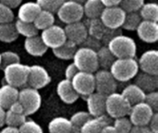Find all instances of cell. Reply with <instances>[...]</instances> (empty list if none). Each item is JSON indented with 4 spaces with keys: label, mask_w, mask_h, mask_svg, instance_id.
<instances>
[{
    "label": "cell",
    "mask_w": 158,
    "mask_h": 133,
    "mask_svg": "<svg viewBox=\"0 0 158 133\" xmlns=\"http://www.w3.org/2000/svg\"><path fill=\"white\" fill-rule=\"evenodd\" d=\"M96 56H97L98 67L106 70H109L112 64L116 60V57L113 56V54L110 52L108 47L106 45H102L100 49L96 51Z\"/></svg>",
    "instance_id": "cell-27"
},
{
    "label": "cell",
    "mask_w": 158,
    "mask_h": 133,
    "mask_svg": "<svg viewBox=\"0 0 158 133\" xmlns=\"http://www.w3.org/2000/svg\"><path fill=\"white\" fill-rule=\"evenodd\" d=\"M70 81L78 95L85 97V99L95 92L94 75L93 73L79 71Z\"/></svg>",
    "instance_id": "cell-8"
},
{
    "label": "cell",
    "mask_w": 158,
    "mask_h": 133,
    "mask_svg": "<svg viewBox=\"0 0 158 133\" xmlns=\"http://www.w3.org/2000/svg\"><path fill=\"white\" fill-rule=\"evenodd\" d=\"M49 133H71L73 131L71 123L65 117H56L48 124Z\"/></svg>",
    "instance_id": "cell-25"
},
{
    "label": "cell",
    "mask_w": 158,
    "mask_h": 133,
    "mask_svg": "<svg viewBox=\"0 0 158 133\" xmlns=\"http://www.w3.org/2000/svg\"><path fill=\"white\" fill-rule=\"evenodd\" d=\"M144 103L146 105H148L153 110L154 112L157 113L158 111V93L157 91L155 92H151L145 94V99H144Z\"/></svg>",
    "instance_id": "cell-44"
},
{
    "label": "cell",
    "mask_w": 158,
    "mask_h": 133,
    "mask_svg": "<svg viewBox=\"0 0 158 133\" xmlns=\"http://www.w3.org/2000/svg\"><path fill=\"white\" fill-rule=\"evenodd\" d=\"M147 127L152 133H158V113H155L149 121Z\"/></svg>",
    "instance_id": "cell-47"
},
{
    "label": "cell",
    "mask_w": 158,
    "mask_h": 133,
    "mask_svg": "<svg viewBox=\"0 0 158 133\" xmlns=\"http://www.w3.org/2000/svg\"><path fill=\"white\" fill-rule=\"evenodd\" d=\"M142 21V19L139 15L138 12H133V13H127L124 19V22L122 24L121 29L127 30L130 31H136L138 26L140 25Z\"/></svg>",
    "instance_id": "cell-34"
},
{
    "label": "cell",
    "mask_w": 158,
    "mask_h": 133,
    "mask_svg": "<svg viewBox=\"0 0 158 133\" xmlns=\"http://www.w3.org/2000/svg\"><path fill=\"white\" fill-rule=\"evenodd\" d=\"M112 124V118L107 115L97 118H90L81 128V133H101L104 127Z\"/></svg>",
    "instance_id": "cell-20"
},
{
    "label": "cell",
    "mask_w": 158,
    "mask_h": 133,
    "mask_svg": "<svg viewBox=\"0 0 158 133\" xmlns=\"http://www.w3.org/2000/svg\"><path fill=\"white\" fill-rule=\"evenodd\" d=\"M76 50H77V45H75L74 44H72L69 41H66L59 47L52 49L54 56L61 60L72 59L75 55Z\"/></svg>",
    "instance_id": "cell-28"
},
{
    "label": "cell",
    "mask_w": 158,
    "mask_h": 133,
    "mask_svg": "<svg viewBox=\"0 0 158 133\" xmlns=\"http://www.w3.org/2000/svg\"><path fill=\"white\" fill-rule=\"evenodd\" d=\"M120 34H122V30L121 29L113 30V29H107L106 28V31H105V33H104V35H103V37L101 39V43H102L103 45L106 46L111 40H113L115 37H117V36H118Z\"/></svg>",
    "instance_id": "cell-43"
},
{
    "label": "cell",
    "mask_w": 158,
    "mask_h": 133,
    "mask_svg": "<svg viewBox=\"0 0 158 133\" xmlns=\"http://www.w3.org/2000/svg\"><path fill=\"white\" fill-rule=\"evenodd\" d=\"M0 62H1V53H0Z\"/></svg>",
    "instance_id": "cell-56"
},
{
    "label": "cell",
    "mask_w": 158,
    "mask_h": 133,
    "mask_svg": "<svg viewBox=\"0 0 158 133\" xmlns=\"http://www.w3.org/2000/svg\"><path fill=\"white\" fill-rule=\"evenodd\" d=\"M16 63H20V57L17 53L13 51H5L1 53L0 69H4L6 67Z\"/></svg>",
    "instance_id": "cell-38"
},
{
    "label": "cell",
    "mask_w": 158,
    "mask_h": 133,
    "mask_svg": "<svg viewBox=\"0 0 158 133\" xmlns=\"http://www.w3.org/2000/svg\"><path fill=\"white\" fill-rule=\"evenodd\" d=\"M130 133H152L147 126H132Z\"/></svg>",
    "instance_id": "cell-50"
},
{
    "label": "cell",
    "mask_w": 158,
    "mask_h": 133,
    "mask_svg": "<svg viewBox=\"0 0 158 133\" xmlns=\"http://www.w3.org/2000/svg\"><path fill=\"white\" fill-rule=\"evenodd\" d=\"M0 2L2 4H4L5 6H6L8 8H10L11 10L14 9V8L19 7L22 3L20 0H3V1H0Z\"/></svg>",
    "instance_id": "cell-48"
},
{
    "label": "cell",
    "mask_w": 158,
    "mask_h": 133,
    "mask_svg": "<svg viewBox=\"0 0 158 133\" xmlns=\"http://www.w3.org/2000/svg\"><path fill=\"white\" fill-rule=\"evenodd\" d=\"M16 31L19 35H22L26 38H31L33 36L38 35L39 31L36 29L33 23H29V22H23L19 19H17L14 22Z\"/></svg>",
    "instance_id": "cell-33"
},
{
    "label": "cell",
    "mask_w": 158,
    "mask_h": 133,
    "mask_svg": "<svg viewBox=\"0 0 158 133\" xmlns=\"http://www.w3.org/2000/svg\"><path fill=\"white\" fill-rule=\"evenodd\" d=\"M19 34L16 31L14 22L0 24V41L3 43H12L16 41Z\"/></svg>",
    "instance_id": "cell-32"
},
{
    "label": "cell",
    "mask_w": 158,
    "mask_h": 133,
    "mask_svg": "<svg viewBox=\"0 0 158 133\" xmlns=\"http://www.w3.org/2000/svg\"><path fill=\"white\" fill-rule=\"evenodd\" d=\"M121 94L128 101V103L132 106L139 103L144 102L146 94L141 88H139L136 84L132 83V84H130L127 87H125L123 89Z\"/></svg>",
    "instance_id": "cell-24"
},
{
    "label": "cell",
    "mask_w": 158,
    "mask_h": 133,
    "mask_svg": "<svg viewBox=\"0 0 158 133\" xmlns=\"http://www.w3.org/2000/svg\"><path fill=\"white\" fill-rule=\"evenodd\" d=\"M56 15L66 25L81 21L83 18L82 4L78 1H64L58 8Z\"/></svg>",
    "instance_id": "cell-7"
},
{
    "label": "cell",
    "mask_w": 158,
    "mask_h": 133,
    "mask_svg": "<svg viewBox=\"0 0 158 133\" xmlns=\"http://www.w3.org/2000/svg\"><path fill=\"white\" fill-rule=\"evenodd\" d=\"M106 46L116 59L135 58L137 53V45L135 41L124 34L115 37Z\"/></svg>",
    "instance_id": "cell-1"
},
{
    "label": "cell",
    "mask_w": 158,
    "mask_h": 133,
    "mask_svg": "<svg viewBox=\"0 0 158 133\" xmlns=\"http://www.w3.org/2000/svg\"><path fill=\"white\" fill-rule=\"evenodd\" d=\"M40 37L45 46L51 49L59 47L67 41L64 28L56 24L42 31Z\"/></svg>",
    "instance_id": "cell-11"
},
{
    "label": "cell",
    "mask_w": 158,
    "mask_h": 133,
    "mask_svg": "<svg viewBox=\"0 0 158 133\" xmlns=\"http://www.w3.org/2000/svg\"><path fill=\"white\" fill-rule=\"evenodd\" d=\"M27 119V117L23 114H16L12 113L8 110H6L5 115V125L7 127L12 128H19L20 125H22L25 120Z\"/></svg>",
    "instance_id": "cell-35"
},
{
    "label": "cell",
    "mask_w": 158,
    "mask_h": 133,
    "mask_svg": "<svg viewBox=\"0 0 158 133\" xmlns=\"http://www.w3.org/2000/svg\"><path fill=\"white\" fill-rule=\"evenodd\" d=\"M78 72H79V69L76 68V66L73 63H70L69 65L67 66L65 69V79L68 81H71Z\"/></svg>",
    "instance_id": "cell-46"
},
{
    "label": "cell",
    "mask_w": 158,
    "mask_h": 133,
    "mask_svg": "<svg viewBox=\"0 0 158 133\" xmlns=\"http://www.w3.org/2000/svg\"><path fill=\"white\" fill-rule=\"evenodd\" d=\"M155 113L148 105L143 102L131 107L128 118L133 126H147Z\"/></svg>",
    "instance_id": "cell-12"
},
{
    "label": "cell",
    "mask_w": 158,
    "mask_h": 133,
    "mask_svg": "<svg viewBox=\"0 0 158 133\" xmlns=\"http://www.w3.org/2000/svg\"><path fill=\"white\" fill-rule=\"evenodd\" d=\"M82 47H86V48H89V49H92L94 51H97L100 49V47L103 45L101 41L95 39V38H93L91 36H87V38L85 39V41L82 43Z\"/></svg>",
    "instance_id": "cell-45"
},
{
    "label": "cell",
    "mask_w": 158,
    "mask_h": 133,
    "mask_svg": "<svg viewBox=\"0 0 158 133\" xmlns=\"http://www.w3.org/2000/svg\"><path fill=\"white\" fill-rule=\"evenodd\" d=\"M112 125L118 133H130L133 126L128 117H123L114 119Z\"/></svg>",
    "instance_id": "cell-39"
},
{
    "label": "cell",
    "mask_w": 158,
    "mask_h": 133,
    "mask_svg": "<svg viewBox=\"0 0 158 133\" xmlns=\"http://www.w3.org/2000/svg\"><path fill=\"white\" fill-rule=\"evenodd\" d=\"M109 71L117 81L126 82L136 77L139 73V67L135 58L116 59Z\"/></svg>",
    "instance_id": "cell-2"
},
{
    "label": "cell",
    "mask_w": 158,
    "mask_h": 133,
    "mask_svg": "<svg viewBox=\"0 0 158 133\" xmlns=\"http://www.w3.org/2000/svg\"><path fill=\"white\" fill-rule=\"evenodd\" d=\"M131 106L121 94L114 93L106 98V115L110 118H119L128 117Z\"/></svg>",
    "instance_id": "cell-5"
},
{
    "label": "cell",
    "mask_w": 158,
    "mask_h": 133,
    "mask_svg": "<svg viewBox=\"0 0 158 133\" xmlns=\"http://www.w3.org/2000/svg\"><path fill=\"white\" fill-rule=\"evenodd\" d=\"M101 133H118V132H117V131L115 130V128L113 127V125L111 124V125H107V126L104 127V128H103V130H102V131H101Z\"/></svg>",
    "instance_id": "cell-53"
},
{
    "label": "cell",
    "mask_w": 158,
    "mask_h": 133,
    "mask_svg": "<svg viewBox=\"0 0 158 133\" xmlns=\"http://www.w3.org/2000/svg\"><path fill=\"white\" fill-rule=\"evenodd\" d=\"M88 23L85 24L86 28H87V32L88 35L95 38L99 41H101L105 31H106V27L105 25L102 23V21L100 20V19H88L87 21Z\"/></svg>",
    "instance_id": "cell-31"
},
{
    "label": "cell",
    "mask_w": 158,
    "mask_h": 133,
    "mask_svg": "<svg viewBox=\"0 0 158 133\" xmlns=\"http://www.w3.org/2000/svg\"><path fill=\"white\" fill-rule=\"evenodd\" d=\"M64 31L67 41L74 44L75 45H81L88 36L86 25L81 21L66 25Z\"/></svg>",
    "instance_id": "cell-15"
},
{
    "label": "cell",
    "mask_w": 158,
    "mask_h": 133,
    "mask_svg": "<svg viewBox=\"0 0 158 133\" xmlns=\"http://www.w3.org/2000/svg\"><path fill=\"white\" fill-rule=\"evenodd\" d=\"M106 96L96 92L86 97L88 109L87 112L92 118H97L106 115Z\"/></svg>",
    "instance_id": "cell-16"
},
{
    "label": "cell",
    "mask_w": 158,
    "mask_h": 133,
    "mask_svg": "<svg viewBox=\"0 0 158 133\" xmlns=\"http://www.w3.org/2000/svg\"><path fill=\"white\" fill-rule=\"evenodd\" d=\"M139 69L142 72L151 74V75H158V52L156 49H150L143 52L140 58L137 60Z\"/></svg>",
    "instance_id": "cell-14"
},
{
    "label": "cell",
    "mask_w": 158,
    "mask_h": 133,
    "mask_svg": "<svg viewBox=\"0 0 158 133\" xmlns=\"http://www.w3.org/2000/svg\"><path fill=\"white\" fill-rule=\"evenodd\" d=\"M144 4L143 0H120L119 7L127 14L139 12L143 5Z\"/></svg>",
    "instance_id": "cell-37"
},
{
    "label": "cell",
    "mask_w": 158,
    "mask_h": 133,
    "mask_svg": "<svg viewBox=\"0 0 158 133\" xmlns=\"http://www.w3.org/2000/svg\"><path fill=\"white\" fill-rule=\"evenodd\" d=\"M25 51L32 56H42L47 52V47L42 41L40 35H36L24 40Z\"/></svg>",
    "instance_id": "cell-22"
},
{
    "label": "cell",
    "mask_w": 158,
    "mask_h": 133,
    "mask_svg": "<svg viewBox=\"0 0 158 133\" xmlns=\"http://www.w3.org/2000/svg\"><path fill=\"white\" fill-rule=\"evenodd\" d=\"M83 16L88 19H100V16L104 10V6L99 0H88L83 5Z\"/></svg>",
    "instance_id": "cell-26"
},
{
    "label": "cell",
    "mask_w": 158,
    "mask_h": 133,
    "mask_svg": "<svg viewBox=\"0 0 158 133\" xmlns=\"http://www.w3.org/2000/svg\"><path fill=\"white\" fill-rule=\"evenodd\" d=\"M0 133H19V129H17V128L6 126L5 128H3L0 131Z\"/></svg>",
    "instance_id": "cell-52"
},
{
    "label": "cell",
    "mask_w": 158,
    "mask_h": 133,
    "mask_svg": "<svg viewBox=\"0 0 158 133\" xmlns=\"http://www.w3.org/2000/svg\"><path fill=\"white\" fill-rule=\"evenodd\" d=\"M18 102L23 108L26 117L35 114L42 106V96L39 91L30 87L22 88L19 91Z\"/></svg>",
    "instance_id": "cell-6"
},
{
    "label": "cell",
    "mask_w": 158,
    "mask_h": 133,
    "mask_svg": "<svg viewBox=\"0 0 158 133\" xmlns=\"http://www.w3.org/2000/svg\"><path fill=\"white\" fill-rule=\"evenodd\" d=\"M41 7L37 2H25L21 3L18 10V19L23 22L33 23L35 18L41 11Z\"/></svg>",
    "instance_id": "cell-19"
},
{
    "label": "cell",
    "mask_w": 158,
    "mask_h": 133,
    "mask_svg": "<svg viewBox=\"0 0 158 133\" xmlns=\"http://www.w3.org/2000/svg\"><path fill=\"white\" fill-rule=\"evenodd\" d=\"M14 20L13 10L0 2V24L11 23Z\"/></svg>",
    "instance_id": "cell-42"
},
{
    "label": "cell",
    "mask_w": 158,
    "mask_h": 133,
    "mask_svg": "<svg viewBox=\"0 0 158 133\" xmlns=\"http://www.w3.org/2000/svg\"><path fill=\"white\" fill-rule=\"evenodd\" d=\"M51 81V77L44 67L40 65L30 66L29 75L27 80L28 87L34 90H41L47 86Z\"/></svg>",
    "instance_id": "cell-10"
},
{
    "label": "cell",
    "mask_w": 158,
    "mask_h": 133,
    "mask_svg": "<svg viewBox=\"0 0 158 133\" xmlns=\"http://www.w3.org/2000/svg\"><path fill=\"white\" fill-rule=\"evenodd\" d=\"M95 92L107 96L116 93L118 88V81L114 79L109 70L100 69L94 74Z\"/></svg>",
    "instance_id": "cell-9"
},
{
    "label": "cell",
    "mask_w": 158,
    "mask_h": 133,
    "mask_svg": "<svg viewBox=\"0 0 158 133\" xmlns=\"http://www.w3.org/2000/svg\"><path fill=\"white\" fill-rule=\"evenodd\" d=\"M90 118H92V117L88 114L87 111H79V112H76L75 114H73L71 116V118H69L73 131H80L81 128L84 125V123Z\"/></svg>",
    "instance_id": "cell-36"
},
{
    "label": "cell",
    "mask_w": 158,
    "mask_h": 133,
    "mask_svg": "<svg viewBox=\"0 0 158 133\" xmlns=\"http://www.w3.org/2000/svg\"><path fill=\"white\" fill-rule=\"evenodd\" d=\"M5 115H6V110L0 107V128H2L5 125Z\"/></svg>",
    "instance_id": "cell-54"
},
{
    "label": "cell",
    "mask_w": 158,
    "mask_h": 133,
    "mask_svg": "<svg viewBox=\"0 0 158 133\" xmlns=\"http://www.w3.org/2000/svg\"><path fill=\"white\" fill-rule=\"evenodd\" d=\"M18 129L19 133H44L42 127L37 122L31 119H26Z\"/></svg>",
    "instance_id": "cell-41"
},
{
    "label": "cell",
    "mask_w": 158,
    "mask_h": 133,
    "mask_svg": "<svg viewBox=\"0 0 158 133\" xmlns=\"http://www.w3.org/2000/svg\"><path fill=\"white\" fill-rule=\"evenodd\" d=\"M71 133H81V132H80V131H72Z\"/></svg>",
    "instance_id": "cell-55"
},
{
    "label": "cell",
    "mask_w": 158,
    "mask_h": 133,
    "mask_svg": "<svg viewBox=\"0 0 158 133\" xmlns=\"http://www.w3.org/2000/svg\"><path fill=\"white\" fill-rule=\"evenodd\" d=\"M38 31H44L55 24V14L45 10H41L33 21Z\"/></svg>",
    "instance_id": "cell-30"
},
{
    "label": "cell",
    "mask_w": 158,
    "mask_h": 133,
    "mask_svg": "<svg viewBox=\"0 0 158 133\" xmlns=\"http://www.w3.org/2000/svg\"><path fill=\"white\" fill-rule=\"evenodd\" d=\"M72 60V63L81 72L94 74L99 69L96 52L86 47L81 46L80 48H77Z\"/></svg>",
    "instance_id": "cell-3"
},
{
    "label": "cell",
    "mask_w": 158,
    "mask_h": 133,
    "mask_svg": "<svg viewBox=\"0 0 158 133\" xmlns=\"http://www.w3.org/2000/svg\"><path fill=\"white\" fill-rule=\"evenodd\" d=\"M125 16L126 13L118 6L110 8H104L100 16V20L107 29H121Z\"/></svg>",
    "instance_id": "cell-13"
},
{
    "label": "cell",
    "mask_w": 158,
    "mask_h": 133,
    "mask_svg": "<svg viewBox=\"0 0 158 133\" xmlns=\"http://www.w3.org/2000/svg\"><path fill=\"white\" fill-rule=\"evenodd\" d=\"M30 66L21 63H16L6 67L4 71V84H8L17 89L27 84Z\"/></svg>",
    "instance_id": "cell-4"
},
{
    "label": "cell",
    "mask_w": 158,
    "mask_h": 133,
    "mask_svg": "<svg viewBox=\"0 0 158 133\" xmlns=\"http://www.w3.org/2000/svg\"><path fill=\"white\" fill-rule=\"evenodd\" d=\"M19 89L8 84H2L0 87V107L7 110L14 103L18 101Z\"/></svg>",
    "instance_id": "cell-21"
},
{
    "label": "cell",
    "mask_w": 158,
    "mask_h": 133,
    "mask_svg": "<svg viewBox=\"0 0 158 133\" xmlns=\"http://www.w3.org/2000/svg\"><path fill=\"white\" fill-rule=\"evenodd\" d=\"M8 111L12 112V113H16V114H23L24 115V112H23V108L21 106V105L17 101L16 103H14L8 109Z\"/></svg>",
    "instance_id": "cell-51"
},
{
    "label": "cell",
    "mask_w": 158,
    "mask_h": 133,
    "mask_svg": "<svg viewBox=\"0 0 158 133\" xmlns=\"http://www.w3.org/2000/svg\"><path fill=\"white\" fill-rule=\"evenodd\" d=\"M101 3L105 8H110V7L118 6L120 4V0H102Z\"/></svg>",
    "instance_id": "cell-49"
},
{
    "label": "cell",
    "mask_w": 158,
    "mask_h": 133,
    "mask_svg": "<svg viewBox=\"0 0 158 133\" xmlns=\"http://www.w3.org/2000/svg\"><path fill=\"white\" fill-rule=\"evenodd\" d=\"M136 31L138 37L145 43L153 44L158 40L157 22L142 20Z\"/></svg>",
    "instance_id": "cell-17"
},
{
    "label": "cell",
    "mask_w": 158,
    "mask_h": 133,
    "mask_svg": "<svg viewBox=\"0 0 158 133\" xmlns=\"http://www.w3.org/2000/svg\"><path fill=\"white\" fill-rule=\"evenodd\" d=\"M42 10L48 11L50 13H56L64 0H38L36 1Z\"/></svg>",
    "instance_id": "cell-40"
},
{
    "label": "cell",
    "mask_w": 158,
    "mask_h": 133,
    "mask_svg": "<svg viewBox=\"0 0 158 133\" xmlns=\"http://www.w3.org/2000/svg\"><path fill=\"white\" fill-rule=\"evenodd\" d=\"M134 79H135L134 84H136L139 88H141L145 94L155 92L158 88V76L141 72L138 73Z\"/></svg>",
    "instance_id": "cell-23"
},
{
    "label": "cell",
    "mask_w": 158,
    "mask_h": 133,
    "mask_svg": "<svg viewBox=\"0 0 158 133\" xmlns=\"http://www.w3.org/2000/svg\"><path fill=\"white\" fill-rule=\"evenodd\" d=\"M139 15L142 20L146 21H158V5L156 3H145L139 10Z\"/></svg>",
    "instance_id": "cell-29"
},
{
    "label": "cell",
    "mask_w": 158,
    "mask_h": 133,
    "mask_svg": "<svg viewBox=\"0 0 158 133\" xmlns=\"http://www.w3.org/2000/svg\"><path fill=\"white\" fill-rule=\"evenodd\" d=\"M56 93H57L59 99L67 105L74 104L80 97L78 94L75 92L71 84V81L66 79L58 82L56 86Z\"/></svg>",
    "instance_id": "cell-18"
}]
</instances>
